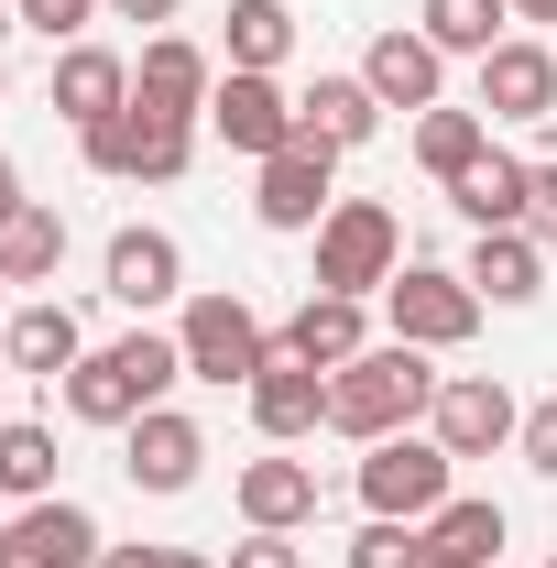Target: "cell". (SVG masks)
I'll return each instance as SVG.
<instances>
[{"instance_id":"83f0119b","label":"cell","mask_w":557,"mask_h":568,"mask_svg":"<svg viewBox=\"0 0 557 568\" xmlns=\"http://www.w3.org/2000/svg\"><path fill=\"white\" fill-rule=\"evenodd\" d=\"M284 55H295V11H284V0H230V67L274 77Z\"/></svg>"},{"instance_id":"9a60e30c","label":"cell","mask_w":557,"mask_h":568,"mask_svg":"<svg viewBox=\"0 0 557 568\" xmlns=\"http://www.w3.org/2000/svg\"><path fill=\"white\" fill-rule=\"evenodd\" d=\"M274 351L306 361V372H350V361L372 351V339H361V295H306V306L274 328Z\"/></svg>"},{"instance_id":"3957f363","label":"cell","mask_w":557,"mask_h":568,"mask_svg":"<svg viewBox=\"0 0 557 568\" xmlns=\"http://www.w3.org/2000/svg\"><path fill=\"white\" fill-rule=\"evenodd\" d=\"M405 274V230L383 197H340L317 219V295H383Z\"/></svg>"},{"instance_id":"d4e9b609","label":"cell","mask_w":557,"mask_h":568,"mask_svg":"<svg viewBox=\"0 0 557 568\" xmlns=\"http://www.w3.org/2000/svg\"><path fill=\"white\" fill-rule=\"evenodd\" d=\"M241 514H252L263 536H295V525L317 514V470H306V459H252V470H241Z\"/></svg>"},{"instance_id":"f546056e","label":"cell","mask_w":557,"mask_h":568,"mask_svg":"<svg viewBox=\"0 0 557 568\" xmlns=\"http://www.w3.org/2000/svg\"><path fill=\"white\" fill-rule=\"evenodd\" d=\"M0 493L55 503V426H0Z\"/></svg>"},{"instance_id":"52a82bcc","label":"cell","mask_w":557,"mask_h":568,"mask_svg":"<svg viewBox=\"0 0 557 568\" xmlns=\"http://www.w3.org/2000/svg\"><path fill=\"white\" fill-rule=\"evenodd\" d=\"M88 142V164L99 175H121V186H175L186 175V153H198V121H153V110H121V121H99Z\"/></svg>"},{"instance_id":"e575fe53","label":"cell","mask_w":557,"mask_h":568,"mask_svg":"<svg viewBox=\"0 0 557 568\" xmlns=\"http://www.w3.org/2000/svg\"><path fill=\"white\" fill-rule=\"evenodd\" d=\"M525 230H547V241H557V164H536V209H525Z\"/></svg>"},{"instance_id":"484cf974","label":"cell","mask_w":557,"mask_h":568,"mask_svg":"<svg viewBox=\"0 0 557 568\" xmlns=\"http://www.w3.org/2000/svg\"><path fill=\"white\" fill-rule=\"evenodd\" d=\"M55 263H67V219L22 197V209L0 219V284H55Z\"/></svg>"},{"instance_id":"8d00e7d4","label":"cell","mask_w":557,"mask_h":568,"mask_svg":"<svg viewBox=\"0 0 557 568\" xmlns=\"http://www.w3.org/2000/svg\"><path fill=\"white\" fill-rule=\"evenodd\" d=\"M121 22H175V0H110Z\"/></svg>"},{"instance_id":"e0dca14e","label":"cell","mask_w":557,"mask_h":568,"mask_svg":"<svg viewBox=\"0 0 557 568\" xmlns=\"http://www.w3.org/2000/svg\"><path fill=\"white\" fill-rule=\"evenodd\" d=\"M55 110H67L77 132L121 121V110H132V67H121L110 44H67V55H55Z\"/></svg>"},{"instance_id":"ab89813d","label":"cell","mask_w":557,"mask_h":568,"mask_svg":"<svg viewBox=\"0 0 557 568\" xmlns=\"http://www.w3.org/2000/svg\"><path fill=\"white\" fill-rule=\"evenodd\" d=\"M0 568H22V547H11V525H0Z\"/></svg>"},{"instance_id":"8992f818","label":"cell","mask_w":557,"mask_h":568,"mask_svg":"<svg viewBox=\"0 0 557 568\" xmlns=\"http://www.w3.org/2000/svg\"><path fill=\"white\" fill-rule=\"evenodd\" d=\"M448 448L437 437H372V459H361V514H394V525H426L437 503H448Z\"/></svg>"},{"instance_id":"ffe728a7","label":"cell","mask_w":557,"mask_h":568,"mask_svg":"<svg viewBox=\"0 0 557 568\" xmlns=\"http://www.w3.org/2000/svg\"><path fill=\"white\" fill-rule=\"evenodd\" d=\"M448 209L470 219V230H525V209H536V164H514V153H482L470 175H448Z\"/></svg>"},{"instance_id":"d6986e66","label":"cell","mask_w":557,"mask_h":568,"mask_svg":"<svg viewBox=\"0 0 557 568\" xmlns=\"http://www.w3.org/2000/svg\"><path fill=\"white\" fill-rule=\"evenodd\" d=\"M252 426H263V437H306V426H328V372H306V361H263V372H252Z\"/></svg>"},{"instance_id":"f35d334b","label":"cell","mask_w":557,"mask_h":568,"mask_svg":"<svg viewBox=\"0 0 557 568\" xmlns=\"http://www.w3.org/2000/svg\"><path fill=\"white\" fill-rule=\"evenodd\" d=\"M514 11H525V22H557V0H514Z\"/></svg>"},{"instance_id":"7402d4cb","label":"cell","mask_w":557,"mask_h":568,"mask_svg":"<svg viewBox=\"0 0 557 568\" xmlns=\"http://www.w3.org/2000/svg\"><path fill=\"white\" fill-rule=\"evenodd\" d=\"M383 132V99L361 88V77H317L306 99H295V142H328V153H350V142Z\"/></svg>"},{"instance_id":"ba28073f","label":"cell","mask_w":557,"mask_h":568,"mask_svg":"<svg viewBox=\"0 0 557 568\" xmlns=\"http://www.w3.org/2000/svg\"><path fill=\"white\" fill-rule=\"evenodd\" d=\"M426 426H437V448H448V459H492V448L525 426V405H514L492 372H448V383H437V405H426Z\"/></svg>"},{"instance_id":"277c9868","label":"cell","mask_w":557,"mask_h":568,"mask_svg":"<svg viewBox=\"0 0 557 568\" xmlns=\"http://www.w3.org/2000/svg\"><path fill=\"white\" fill-rule=\"evenodd\" d=\"M383 306H394V339L405 351H459L482 328V295H470V274H448V263H405V274L383 284Z\"/></svg>"},{"instance_id":"44dd1931","label":"cell","mask_w":557,"mask_h":568,"mask_svg":"<svg viewBox=\"0 0 557 568\" xmlns=\"http://www.w3.org/2000/svg\"><path fill=\"white\" fill-rule=\"evenodd\" d=\"M459 274H470V295H492V306H525V295H547V241H536V230H482Z\"/></svg>"},{"instance_id":"7a4b0ae2","label":"cell","mask_w":557,"mask_h":568,"mask_svg":"<svg viewBox=\"0 0 557 568\" xmlns=\"http://www.w3.org/2000/svg\"><path fill=\"white\" fill-rule=\"evenodd\" d=\"M164 383H186V351L153 339V328H132V339H110V351H88L67 372V416L77 426H132V416L164 405Z\"/></svg>"},{"instance_id":"5b68a950","label":"cell","mask_w":557,"mask_h":568,"mask_svg":"<svg viewBox=\"0 0 557 568\" xmlns=\"http://www.w3.org/2000/svg\"><path fill=\"white\" fill-rule=\"evenodd\" d=\"M175 351H186L198 383H241V394H252V372L274 361V328H263L241 295H198V306H186V328H175Z\"/></svg>"},{"instance_id":"1f68e13d","label":"cell","mask_w":557,"mask_h":568,"mask_svg":"<svg viewBox=\"0 0 557 568\" xmlns=\"http://www.w3.org/2000/svg\"><path fill=\"white\" fill-rule=\"evenodd\" d=\"M350 568H416V525H394V514H372V525L350 536Z\"/></svg>"},{"instance_id":"836d02e7","label":"cell","mask_w":557,"mask_h":568,"mask_svg":"<svg viewBox=\"0 0 557 568\" xmlns=\"http://www.w3.org/2000/svg\"><path fill=\"white\" fill-rule=\"evenodd\" d=\"M230 568H306V558H295V547H284V536H263V525H252V536H241V547H230Z\"/></svg>"},{"instance_id":"9c48e42d","label":"cell","mask_w":557,"mask_h":568,"mask_svg":"<svg viewBox=\"0 0 557 568\" xmlns=\"http://www.w3.org/2000/svg\"><path fill=\"white\" fill-rule=\"evenodd\" d=\"M209 132L230 142V153H252V164H274L284 142H295V99H284L274 77H241V67H230L209 88Z\"/></svg>"},{"instance_id":"30bf717a","label":"cell","mask_w":557,"mask_h":568,"mask_svg":"<svg viewBox=\"0 0 557 568\" xmlns=\"http://www.w3.org/2000/svg\"><path fill=\"white\" fill-rule=\"evenodd\" d=\"M121 470H132L142 493H186V481L209 470V437H198V416H175V405L132 416V426H121Z\"/></svg>"},{"instance_id":"603a6c76","label":"cell","mask_w":557,"mask_h":568,"mask_svg":"<svg viewBox=\"0 0 557 568\" xmlns=\"http://www.w3.org/2000/svg\"><path fill=\"white\" fill-rule=\"evenodd\" d=\"M175 284H186V252L164 230H121L110 241V295L121 306H175Z\"/></svg>"},{"instance_id":"ee69618b","label":"cell","mask_w":557,"mask_h":568,"mask_svg":"<svg viewBox=\"0 0 557 568\" xmlns=\"http://www.w3.org/2000/svg\"><path fill=\"white\" fill-rule=\"evenodd\" d=\"M547 568H557V558H547Z\"/></svg>"},{"instance_id":"6da1fadb","label":"cell","mask_w":557,"mask_h":568,"mask_svg":"<svg viewBox=\"0 0 557 568\" xmlns=\"http://www.w3.org/2000/svg\"><path fill=\"white\" fill-rule=\"evenodd\" d=\"M437 383L448 372H426V351H405V339H383V351H361L350 372H328V426L340 437H405V426L437 405Z\"/></svg>"},{"instance_id":"cb8c5ba5","label":"cell","mask_w":557,"mask_h":568,"mask_svg":"<svg viewBox=\"0 0 557 568\" xmlns=\"http://www.w3.org/2000/svg\"><path fill=\"white\" fill-rule=\"evenodd\" d=\"M0 361H11V372H44V383H55V372H77V361H88L77 306H55V295H44V306H22V317H11V339H0Z\"/></svg>"},{"instance_id":"7bdbcfd3","label":"cell","mask_w":557,"mask_h":568,"mask_svg":"<svg viewBox=\"0 0 557 568\" xmlns=\"http://www.w3.org/2000/svg\"><path fill=\"white\" fill-rule=\"evenodd\" d=\"M0 372H11V361H0Z\"/></svg>"},{"instance_id":"8fae6325","label":"cell","mask_w":557,"mask_h":568,"mask_svg":"<svg viewBox=\"0 0 557 568\" xmlns=\"http://www.w3.org/2000/svg\"><path fill=\"white\" fill-rule=\"evenodd\" d=\"M209 88H219V67L186 33H153L142 67H132V110H153V121H209Z\"/></svg>"},{"instance_id":"60d3db41","label":"cell","mask_w":557,"mask_h":568,"mask_svg":"<svg viewBox=\"0 0 557 568\" xmlns=\"http://www.w3.org/2000/svg\"><path fill=\"white\" fill-rule=\"evenodd\" d=\"M164 568H209V558H164Z\"/></svg>"},{"instance_id":"5bb4252c","label":"cell","mask_w":557,"mask_h":568,"mask_svg":"<svg viewBox=\"0 0 557 568\" xmlns=\"http://www.w3.org/2000/svg\"><path fill=\"white\" fill-rule=\"evenodd\" d=\"M416 568H503V503L448 493V503L416 525Z\"/></svg>"},{"instance_id":"4316f807","label":"cell","mask_w":557,"mask_h":568,"mask_svg":"<svg viewBox=\"0 0 557 568\" xmlns=\"http://www.w3.org/2000/svg\"><path fill=\"white\" fill-rule=\"evenodd\" d=\"M482 153H492V121H482V110H448V99L416 110V164L437 175V186H448V175H470Z\"/></svg>"},{"instance_id":"d590c367","label":"cell","mask_w":557,"mask_h":568,"mask_svg":"<svg viewBox=\"0 0 557 568\" xmlns=\"http://www.w3.org/2000/svg\"><path fill=\"white\" fill-rule=\"evenodd\" d=\"M164 558H175V547H110L99 568H164Z\"/></svg>"},{"instance_id":"74e56055","label":"cell","mask_w":557,"mask_h":568,"mask_svg":"<svg viewBox=\"0 0 557 568\" xmlns=\"http://www.w3.org/2000/svg\"><path fill=\"white\" fill-rule=\"evenodd\" d=\"M22 209V175H11V153H0V219Z\"/></svg>"},{"instance_id":"2e32d148","label":"cell","mask_w":557,"mask_h":568,"mask_svg":"<svg viewBox=\"0 0 557 568\" xmlns=\"http://www.w3.org/2000/svg\"><path fill=\"white\" fill-rule=\"evenodd\" d=\"M11 547H22V568H99V558H110V536H99L88 503H22Z\"/></svg>"},{"instance_id":"4fadbf2b","label":"cell","mask_w":557,"mask_h":568,"mask_svg":"<svg viewBox=\"0 0 557 568\" xmlns=\"http://www.w3.org/2000/svg\"><path fill=\"white\" fill-rule=\"evenodd\" d=\"M328 164H340L328 142H284L274 164H263V197H252L263 230H317V219L340 209V197H328Z\"/></svg>"},{"instance_id":"7c38bea8","label":"cell","mask_w":557,"mask_h":568,"mask_svg":"<svg viewBox=\"0 0 557 568\" xmlns=\"http://www.w3.org/2000/svg\"><path fill=\"white\" fill-rule=\"evenodd\" d=\"M482 121H557V55L547 44H492L482 55Z\"/></svg>"},{"instance_id":"ac0fdd59","label":"cell","mask_w":557,"mask_h":568,"mask_svg":"<svg viewBox=\"0 0 557 568\" xmlns=\"http://www.w3.org/2000/svg\"><path fill=\"white\" fill-rule=\"evenodd\" d=\"M437 77H448V55L426 33H372V55H361V88L383 110H437Z\"/></svg>"},{"instance_id":"b9f144b4","label":"cell","mask_w":557,"mask_h":568,"mask_svg":"<svg viewBox=\"0 0 557 568\" xmlns=\"http://www.w3.org/2000/svg\"><path fill=\"white\" fill-rule=\"evenodd\" d=\"M0 88H11V67H0Z\"/></svg>"},{"instance_id":"4dcf8cb0","label":"cell","mask_w":557,"mask_h":568,"mask_svg":"<svg viewBox=\"0 0 557 568\" xmlns=\"http://www.w3.org/2000/svg\"><path fill=\"white\" fill-rule=\"evenodd\" d=\"M22 11V33H44V44H88V22H99V0H11Z\"/></svg>"},{"instance_id":"f1b7e54d","label":"cell","mask_w":557,"mask_h":568,"mask_svg":"<svg viewBox=\"0 0 557 568\" xmlns=\"http://www.w3.org/2000/svg\"><path fill=\"white\" fill-rule=\"evenodd\" d=\"M514 22V0H426V44L437 55H492Z\"/></svg>"},{"instance_id":"d6a6232c","label":"cell","mask_w":557,"mask_h":568,"mask_svg":"<svg viewBox=\"0 0 557 568\" xmlns=\"http://www.w3.org/2000/svg\"><path fill=\"white\" fill-rule=\"evenodd\" d=\"M514 448H525V470H547V481H557V394H547V405H525Z\"/></svg>"}]
</instances>
